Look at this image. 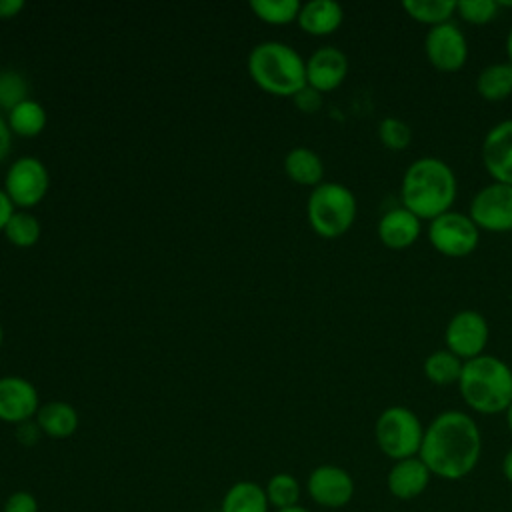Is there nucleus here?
I'll use <instances>...</instances> for the list:
<instances>
[{
    "instance_id": "nucleus-1",
    "label": "nucleus",
    "mask_w": 512,
    "mask_h": 512,
    "mask_svg": "<svg viewBox=\"0 0 512 512\" xmlns=\"http://www.w3.org/2000/svg\"><path fill=\"white\" fill-rule=\"evenodd\" d=\"M418 456L434 478L456 482L474 472L482 456V432L462 410H444L424 428Z\"/></svg>"
},
{
    "instance_id": "nucleus-2",
    "label": "nucleus",
    "mask_w": 512,
    "mask_h": 512,
    "mask_svg": "<svg viewBox=\"0 0 512 512\" xmlns=\"http://www.w3.org/2000/svg\"><path fill=\"white\" fill-rule=\"evenodd\" d=\"M458 182L454 170L436 156L414 160L402 176L400 200L420 220H434L452 210Z\"/></svg>"
},
{
    "instance_id": "nucleus-3",
    "label": "nucleus",
    "mask_w": 512,
    "mask_h": 512,
    "mask_svg": "<svg viewBox=\"0 0 512 512\" xmlns=\"http://www.w3.org/2000/svg\"><path fill=\"white\" fill-rule=\"evenodd\" d=\"M456 386L466 406L478 414H504L512 404V368L492 354L464 362Z\"/></svg>"
},
{
    "instance_id": "nucleus-4",
    "label": "nucleus",
    "mask_w": 512,
    "mask_h": 512,
    "mask_svg": "<svg viewBox=\"0 0 512 512\" xmlns=\"http://www.w3.org/2000/svg\"><path fill=\"white\" fill-rule=\"evenodd\" d=\"M254 84L272 96H296L306 84V60L278 40L256 44L246 62Z\"/></svg>"
},
{
    "instance_id": "nucleus-5",
    "label": "nucleus",
    "mask_w": 512,
    "mask_h": 512,
    "mask_svg": "<svg viewBox=\"0 0 512 512\" xmlns=\"http://www.w3.org/2000/svg\"><path fill=\"white\" fill-rule=\"evenodd\" d=\"M358 204L354 192L340 182H322L312 188L306 202L310 228L322 238L346 234L356 220Z\"/></svg>"
},
{
    "instance_id": "nucleus-6",
    "label": "nucleus",
    "mask_w": 512,
    "mask_h": 512,
    "mask_svg": "<svg viewBox=\"0 0 512 512\" xmlns=\"http://www.w3.org/2000/svg\"><path fill=\"white\" fill-rule=\"evenodd\" d=\"M424 424L408 406H388L374 422V440L378 450L392 462L418 456Z\"/></svg>"
},
{
    "instance_id": "nucleus-7",
    "label": "nucleus",
    "mask_w": 512,
    "mask_h": 512,
    "mask_svg": "<svg viewBox=\"0 0 512 512\" xmlns=\"http://www.w3.org/2000/svg\"><path fill=\"white\" fill-rule=\"evenodd\" d=\"M428 240L436 252L448 258L470 256L480 242V230L468 214L448 210L428 224Z\"/></svg>"
},
{
    "instance_id": "nucleus-8",
    "label": "nucleus",
    "mask_w": 512,
    "mask_h": 512,
    "mask_svg": "<svg viewBox=\"0 0 512 512\" xmlns=\"http://www.w3.org/2000/svg\"><path fill=\"white\" fill-rule=\"evenodd\" d=\"M48 188V168L36 156H20L6 170L4 192L12 200L14 208L26 210L40 204L46 198Z\"/></svg>"
},
{
    "instance_id": "nucleus-9",
    "label": "nucleus",
    "mask_w": 512,
    "mask_h": 512,
    "mask_svg": "<svg viewBox=\"0 0 512 512\" xmlns=\"http://www.w3.org/2000/svg\"><path fill=\"white\" fill-rule=\"evenodd\" d=\"M306 494L320 508L338 510L352 502L356 482L352 474L338 464H320L306 478Z\"/></svg>"
},
{
    "instance_id": "nucleus-10",
    "label": "nucleus",
    "mask_w": 512,
    "mask_h": 512,
    "mask_svg": "<svg viewBox=\"0 0 512 512\" xmlns=\"http://www.w3.org/2000/svg\"><path fill=\"white\" fill-rule=\"evenodd\" d=\"M468 216L486 232H510L512 230V184L490 182L480 188L470 200Z\"/></svg>"
},
{
    "instance_id": "nucleus-11",
    "label": "nucleus",
    "mask_w": 512,
    "mask_h": 512,
    "mask_svg": "<svg viewBox=\"0 0 512 512\" xmlns=\"http://www.w3.org/2000/svg\"><path fill=\"white\" fill-rule=\"evenodd\" d=\"M490 328L486 318L476 310H460L456 312L444 330L446 348L456 354L462 362L478 358L484 354L488 344Z\"/></svg>"
},
{
    "instance_id": "nucleus-12",
    "label": "nucleus",
    "mask_w": 512,
    "mask_h": 512,
    "mask_svg": "<svg viewBox=\"0 0 512 512\" xmlns=\"http://www.w3.org/2000/svg\"><path fill=\"white\" fill-rule=\"evenodd\" d=\"M424 54L432 68L440 72H458L468 60V42L458 24L444 22L424 36Z\"/></svg>"
},
{
    "instance_id": "nucleus-13",
    "label": "nucleus",
    "mask_w": 512,
    "mask_h": 512,
    "mask_svg": "<svg viewBox=\"0 0 512 512\" xmlns=\"http://www.w3.org/2000/svg\"><path fill=\"white\" fill-rule=\"evenodd\" d=\"M40 396L36 386L22 376L0 378V422L24 424L36 418Z\"/></svg>"
},
{
    "instance_id": "nucleus-14",
    "label": "nucleus",
    "mask_w": 512,
    "mask_h": 512,
    "mask_svg": "<svg viewBox=\"0 0 512 512\" xmlns=\"http://www.w3.org/2000/svg\"><path fill=\"white\" fill-rule=\"evenodd\" d=\"M480 156L492 182L512 184V118L494 124L486 132Z\"/></svg>"
},
{
    "instance_id": "nucleus-15",
    "label": "nucleus",
    "mask_w": 512,
    "mask_h": 512,
    "mask_svg": "<svg viewBox=\"0 0 512 512\" xmlns=\"http://www.w3.org/2000/svg\"><path fill=\"white\" fill-rule=\"evenodd\" d=\"M348 76V56L336 46H320L306 60V84L320 94L336 90Z\"/></svg>"
},
{
    "instance_id": "nucleus-16",
    "label": "nucleus",
    "mask_w": 512,
    "mask_h": 512,
    "mask_svg": "<svg viewBox=\"0 0 512 512\" xmlns=\"http://www.w3.org/2000/svg\"><path fill=\"white\" fill-rule=\"evenodd\" d=\"M432 472L420 456L392 462L386 474V488L396 500H414L426 492L432 480Z\"/></svg>"
},
{
    "instance_id": "nucleus-17",
    "label": "nucleus",
    "mask_w": 512,
    "mask_h": 512,
    "mask_svg": "<svg viewBox=\"0 0 512 512\" xmlns=\"http://www.w3.org/2000/svg\"><path fill=\"white\" fill-rule=\"evenodd\" d=\"M422 232V220L404 206L388 210L376 226L378 240L390 250H404L412 246Z\"/></svg>"
},
{
    "instance_id": "nucleus-18",
    "label": "nucleus",
    "mask_w": 512,
    "mask_h": 512,
    "mask_svg": "<svg viewBox=\"0 0 512 512\" xmlns=\"http://www.w3.org/2000/svg\"><path fill=\"white\" fill-rule=\"evenodd\" d=\"M40 432L52 440H66L76 434L80 426L78 410L64 400H48L40 404L34 418Z\"/></svg>"
},
{
    "instance_id": "nucleus-19",
    "label": "nucleus",
    "mask_w": 512,
    "mask_h": 512,
    "mask_svg": "<svg viewBox=\"0 0 512 512\" xmlns=\"http://www.w3.org/2000/svg\"><path fill=\"white\" fill-rule=\"evenodd\" d=\"M344 10L334 0H310L300 6L298 26L310 36H328L342 26Z\"/></svg>"
},
{
    "instance_id": "nucleus-20",
    "label": "nucleus",
    "mask_w": 512,
    "mask_h": 512,
    "mask_svg": "<svg viewBox=\"0 0 512 512\" xmlns=\"http://www.w3.org/2000/svg\"><path fill=\"white\" fill-rule=\"evenodd\" d=\"M264 486L254 480H238L230 484L220 500L218 512H270Z\"/></svg>"
},
{
    "instance_id": "nucleus-21",
    "label": "nucleus",
    "mask_w": 512,
    "mask_h": 512,
    "mask_svg": "<svg viewBox=\"0 0 512 512\" xmlns=\"http://www.w3.org/2000/svg\"><path fill=\"white\" fill-rule=\"evenodd\" d=\"M284 172L292 182L300 186L316 188L324 182V162L320 154L306 146H296L288 150V154L284 156Z\"/></svg>"
},
{
    "instance_id": "nucleus-22",
    "label": "nucleus",
    "mask_w": 512,
    "mask_h": 512,
    "mask_svg": "<svg viewBox=\"0 0 512 512\" xmlns=\"http://www.w3.org/2000/svg\"><path fill=\"white\" fill-rule=\"evenodd\" d=\"M476 92L488 102L506 100L512 94V64L506 60L484 66L476 78Z\"/></svg>"
},
{
    "instance_id": "nucleus-23",
    "label": "nucleus",
    "mask_w": 512,
    "mask_h": 512,
    "mask_svg": "<svg viewBox=\"0 0 512 512\" xmlns=\"http://www.w3.org/2000/svg\"><path fill=\"white\" fill-rule=\"evenodd\" d=\"M46 120H48V116H46L44 106L32 98L14 106L6 118L10 132L16 136H22V138L38 136L46 128Z\"/></svg>"
},
{
    "instance_id": "nucleus-24",
    "label": "nucleus",
    "mask_w": 512,
    "mask_h": 512,
    "mask_svg": "<svg viewBox=\"0 0 512 512\" xmlns=\"http://www.w3.org/2000/svg\"><path fill=\"white\" fill-rule=\"evenodd\" d=\"M462 368H464V362L456 354H452L448 348L434 350L424 358V364H422L426 380L436 386L458 384Z\"/></svg>"
},
{
    "instance_id": "nucleus-25",
    "label": "nucleus",
    "mask_w": 512,
    "mask_h": 512,
    "mask_svg": "<svg viewBox=\"0 0 512 512\" xmlns=\"http://www.w3.org/2000/svg\"><path fill=\"white\" fill-rule=\"evenodd\" d=\"M264 492L272 510H284L300 504L302 484L290 472H276L264 484Z\"/></svg>"
},
{
    "instance_id": "nucleus-26",
    "label": "nucleus",
    "mask_w": 512,
    "mask_h": 512,
    "mask_svg": "<svg viewBox=\"0 0 512 512\" xmlns=\"http://www.w3.org/2000/svg\"><path fill=\"white\" fill-rule=\"evenodd\" d=\"M402 8L412 20L430 28L450 22L456 16V0H404Z\"/></svg>"
},
{
    "instance_id": "nucleus-27",
    "label": "nucleus",
    "mask_w": 512,
    "mask_h": 512,
    "mask_svg": "<svg viewBox=\"0 0 512 512\" xmlns=\"http://www.w3.org/2000/svg\"><path fill=\"white\" fill-rule=\"evenodd\" d=\"M42 234L40 220L28 210H14L8 224L4 226V236L12 246L32 248Z\"/></svg>"
},
{
    "instance_id": "nucleus-28",
    "label": "nucleus",
    "mask_w": 512,
    "mask_h": 512,
    "mask_svg": "<svg viewBox=\"0 0 512 512\" xmlns=\"http://www.w3.org/2000/svg\"><path fill=\"white\" fill-rule=\"evenodd\" d=\"M300 6L298 0H250L254 16L272 26H284L298 20Z\"/></svg>"
},
{
    "instance_id": "nucleus-29",
    "label": "nucleus",
    "mask_w": 512,
    "mask_h": 512,
    "mask_svg": "<svg viewBox=\"0 0 512 512\" xmlns=\"http://www.w3.org/2000/svg\"><path fill=\"white\" fill-rule=\"evenodd\" d=\"M376 132H378V140L384 144V148L394 150V152L406 150L412 142V128L404 120L394 118V116L382 118L378 122Z\"/></svg>"
},
{
    "instance_id": "nucleus-30",
    "label": "nucleus",
    "mask_w": 512,
    "mask_h": 512,
    "mask_svg": "<svg viewBox=\"0 0 512 512\" xmlns=\"http://www.w3.org/2000/svg\"><path fill=\"white\" fill-rule=\"evenodd\" d=\"M28 100V82L18 70L0 72V108L10 112L20 102Z\"/></svg>"
},
{
    "instance_id": "nucleus-31",
    "label": "nucleus",
    "mask_w": 512,
    "mask_h": 512,
    "mask_svg": "<svg viewBox=\"0 0 512 512\" xmlns=\"http://www.w3.org/2000/svg\"><path fill=\"white\" fill-rule=\"evenodd\" d=\"M498 0H456V16L472 26H484L498 14Z\"/></svg>"
},
{
    "instance_id": "nucleus-32",
    "label": "nucleus",
    "mask_w": 512,
    "mask_h": 512,
    "mask_svg": "<svg viewBox=\"0 0 512 512\" xmlns=\"http://www.w3.org/2000/svg\"><path fill=\"white\" fill-rule=\"evenodd\" d=\"M2 512H40L38 498L28 490H14L2 504Z\"/></svg>"
},
{
    "instance_id": "nucleus-33",
    "label": "nucleus",
    "mask_w": 512,
    "mask_h": 512,
    "mask_svg": "<svg viewBox=\"0 0 512 512\" xmlns=\"http://www.w3.org/2000/svg\"><path fill=\"white\" fill-rule=\"evenodd\" d=\"M292 98H294L296 108H298L300 112H304V114H314V112H318L320 106H322V94H320L318 90L310 88V86H304V88H302L296 96H292Z\"/></svg>"
},
{
    "instance_id": "nucleus-34",
    "label": "nucleus",
    "mask_w": 512,
    "mask_h": 512,
    "mask_svg": "<svg viewBox=\"0 0 512 512\" xmlns=\"http://www.w3.org/2000/svg\"><path fill=\"white\" fill-rule=\"evenodd\" d=\"M40 434H42V432H40V428H38V424H36L34 420L16 426V438H18V442L24 444V446H32V444L38 440Z\"/></svg>"
},
{
    "instance_id": "nucleus-35",
    "label": "nucleus",
    "mask_w": 512,
    "mask_h": 512,
    "mask_svg": "<svg viewBox=\"0 0 512 512\" xmlns=\"http://www.w3.org/2000/svg\"><path fill=\"white\" fill-rule=\"evenodd\" d=\"M10 144H12V132L6 118L0 114V162L8 156Z\"/></svg>"
},
{
    "instance_id": "nucleus-36",
    "label": "nucleus",
    "mask_w": 512,
    "mask_h": 512,
    "mask_svg": "<svg viewBox=\"0 0 512 512\" xmlns=\"http://www.w3.org/2000/svg\"><path fill=\"white\" fill-rule=\"evenodd\" d=\"M14 204L12 200L8 198V194L4 192V188H0V232H4V226L8 224L10 216L14 214Z\"/></svg>"
},
{
    "instance_id": "nucleus-37",
    "label": "nucleus",
    "mask_w": 512,
    "mask_h": 512,
    "mask_svg": "<svg viewBox=\"0 0 512 512\" xmlns=\"http://www.w3.org/2000/svg\"><path fill=\"white\" fill-rule=\"evenodd\" d=\"M24 8L22 0H0V20H10Z\"/></svg>"
},
{
    "instance_id": "nucleus-38",
    "label": "nucleus",
    "mask_w": 512,
    "mask_h": 512,
    "mask_svg": "<svg viewBox=\"0 0 512 512\" xmlns=\"http://www.w3.org/2000/svg\"><path fill=\"white\" fill-rule=\"evenodd\" d=\"M502 476L508 484H512V446L506 450V454L502 458Z\"/></svg>"
},
{
    "instance_id": "nucleus-39",
    "label": "nucleus",
    "mask_w": 512,
    "mask_h": 512,
    "mask_svg": "<svg viewBox=\"0 0 512 512\" xmlns=\"http://www.w3.org/2000/svg\"><path fill=\"white\" fill-rule=\"evenodd\" d=\"M506 56H508V62L512 64V28L508 30V36H506Z\"/></svg>"
},
{
    "instance_id": "nucleus-40",
    "label": "nucleus",
    "mask_w": 512,
    "mask_h": 512,
    "mask_svg": "<svg viewBox=\"0 0 512 512\" xmlns=\"http://www.w3.org/2000/svg\"><path fill=\"white\" fill-rule=\"evenodd\" d=\"M272 512H310L306 506L298 504V506H292V508H284V510H272Z\"/></svg>"
},
{
    "instance_id": "nucleus-41",
    "label": "nucleus",
    "mask_w": 512,
    "mask_h": 512,
    "mask_svg": "<svg viewBox=\"0 0 512 512\" xmlns=\"http://www.w3.org/2000/svg\"><path fill=\"white\" fill-rule=\"evenodd\" d=\"M504 416H506V426H508V432L512 434V404L508 406V410L504 412Z\"/></svg>"
},
{
    "instance_id": "nucleus-42",
    "label": "nucleus",
    "mask_w": 512,
    "mask_h": 512,
    "mask_svg": "<svg viewBox=\"0 0 512 512\" xmlns=\"http://www.w3.org/2000/svg\"><path fill=\"white\" fill-rule=\"evenodd\" d=\"M2 338H4V330H2V324H0V346H2Z\"/></svg>"
}]
</instances>
